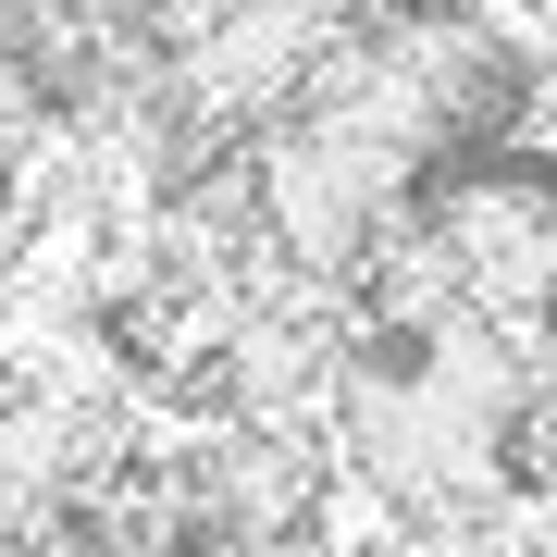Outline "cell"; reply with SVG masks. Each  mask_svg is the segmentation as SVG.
Instances as JSON below:
<instances>
[{
  "label": "cell",
  "instance_id": "3957f363",
  "mask_svg": "<svg viewBox=\"0 0 557 557\" xmlns=\"http://www.w3.org/2000/svg\"><path fill=\"white\" fill-rule=\"evenodd\" d=\"M372 0H149L161 75L186 87L211 149H248L260 124H285L322 87V62L347 50V25Z\"/></svg>",
  "mask_w": 557,
  "mask_h": 557
},
{
  "label": "cell",
  "instance_id": "7a4b0ae2",
  "mask_svg": "<svg viewBox=\"0 0 557 557\" xmlns=\"http://www.w3.org/2000/svg\"><path fill=\"white\" fill-rule=\"evenodd\" d=\"M137 483H149L161 533H174V545H211V557H285V545L322 533V508H335V458H322V434L236 421V409H199V397L149 434Z\"/></svg>",
  "mask_w": 557,
  "mask_h": 557
},
{
  "label": "cell",
  "instance_id": "6da1fadb",
  "mask_svg": "<svg viewBox=\"0 0 557 557\" xmlns=\"http://www.w3.org/2000/svg\"><path fill=\"white\" fill-rule=\"evenodd\" d=\"M236 174H248V211H260V248L310 285H347V298L384 260V236L421 211V161L397 137H372V124H347L335 100H298L285 124H260L236 149Z\"/></svg>",
  "mask_w": 557,
  "mask_h": 557
}]
</instances>
